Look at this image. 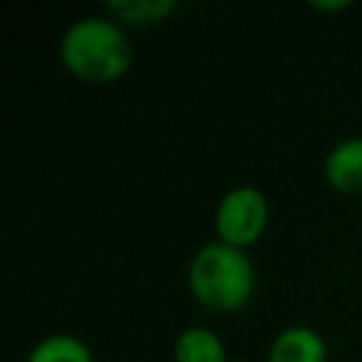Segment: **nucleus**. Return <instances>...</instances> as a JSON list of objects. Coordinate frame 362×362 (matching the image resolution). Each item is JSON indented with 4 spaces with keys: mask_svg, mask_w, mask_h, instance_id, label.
<instances>
[{
    "mask_svg": "<svg viewBox=\"0 0 362 362\" xmlns=\"http://www.w3.org/2000/svg\"><path fill=\"white\" fill-rule=\"evenodd\" d=\"M325 178L334 189L362 195V136H348L325 156Z\"/></svg>",
    "mask_w": 362,
    "mask_h": 362,
    "instance_id": "4",
    "label": "nucleus"
},
{
    "mask_svg": "<svg viewBox=\"0 0 362 362\" xmlns=\"http://www.w3.org/2000/svg\"><path fill=\"white\" fill-rule=\"evenodd\" d=\"M25 362H93V354L74 334H48L28 351Z\"/></svg>",
    "mask_w": 362,
    "mask_h": 362,
    "instance_id": "7",
    "label": "nucleus"
},
{
    "mask_svg": "<svg viewBox=\"0 0 362 362\" xmlns=\"http://www.w3.org/2000/svg\"><path fill=\"white\" fill-rule=\"evenodd\" d=\"M59 62L85 82H113L133 62L124 25L113 17H79L59 37Z\"/></svg>",
    "mask_w": 362,
    "mask_h": 362,
    "instance_id": "1",
    "label": "nucleus"
},
{
    "mask_svg": "<svg viewBox=\"0 0 362 362\" xmlns=\"http://www.w3.org/2000/svg\"><path fill=\"white\" fill-rule=\"evenodd\" d=\"M328 348L320 331L308 325L283 328L269 345V362H325Z\"/></svg>",
    "mask_w": 362,
    "mask_h": 362,
    "instance_id": "5",
    "label": "nucleus"
},
{
    "mask_svg": "<svg viewBox=\"0 0 362 362\" xmlns=\"http://www.w3.org/2000/svg\"><path fill=\"white\" fill-rule=\"evenodd\" d=\"M266 223H269V201H266L263 189H257L252 184L232 187L215 209L218 240L238 246V249L252 246L263 235Z\"/></svg>",
    "mask_w": 362,
    "mask_h": 362,
    "instance_id": "3",
    "label": "nucleus"
},
{
    "mask_svg": "<svg viewBox=\"0 0 362 362\" xmlns=\"http://www.w3.org/2000/svg\"><path fill=\"white\" fill-rule=\"evenodd\" d=\"M105 6L124 25H156L178 8L175 0H107Z\"/></svg>",
    "mask_w": 362,
    "mask_h": 362,
    "instance_id": "8",
    "label": "nucleus"
},
{
    "mask_svg": "<svg viewBox=\"0 0 362 362\" xmlns=\"http://www.w3.org/2000/svg\"><path fill=\"white\" fill-rule=\"evenodd\" d=\"M308 6L317 11H342V8H351V0H311Z\"/></svg>",
    "mask_w": 362,
    "mask_h": 362,
    "instance_id": "9",
    "label": "nucleus"
},
{
    "mask_svg": "<svg viewBox=\"0 0 362 362\" xmlns=\"http://www.w3.org/2000/svg\"><path fill=\"white\" fill-rule=\"evenodd\" d=\"M187 283L201 305L212 311H238L255 294V263L246 249L212 240L192 255Z\"/></svg>",
    "mask_w": 362,
    "mask_h": 362,
    "instance_id": "2",
    "label": "nucleus"
},
{
    "mask_svg": "<svg viewBox=\"0 0 362 362\" xmlns=\"http://www.w3.org/2000/svg\"><path fill=\"white\" fill-rule=\"evenodd\" d=\"M173 359L175 362H226V345L212 328L189 325L175 337Z\"/></svg>",
    "mask_w": 362,
    "mask_h": 362,
    "instance_id": "6",
    "label": "nucleus"
}]
</instances>
